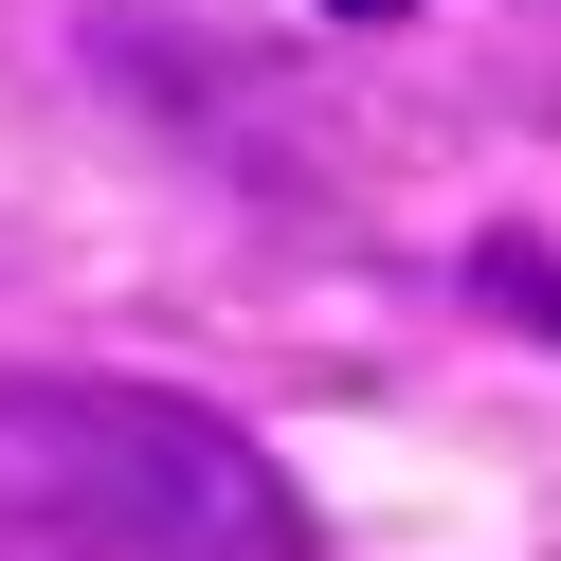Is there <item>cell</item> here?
<instances>
[{"mask_svg": "<svg viewBox=\"0 0 561 561\" xmlns=\"http://www.w3.org/2000/svg\"><path fill=\"white\" fill-rule=\"evenodd\" d=\"M308 19H344V37H399V19H416V0H308Z\"/></svg>", "mask_w": 561, "mask_h": 561, "instance_id": "obj_3", "label": "cell"}, {"mask_svg": "<svg viewBox=\"0 0 561 561\" xmlns=\"http://www.w3.org/2000/svg\"><path fill=\"white\" fill-rule=\"evenodd\" d=\"M453 308H471V327H525V344H561V236H543V218H489L471 254H453Z\"/></svg>", "mask_w": 561, "mask_h": 561, "instance_id": "obj_2", "label": "cell"}, {"mask_svg": "<svg viewBox=\"0 0 561 561\" xmlns=\"http://www.w3.org/2000/svg\"><path fill=\"white\" fill-rule=\"evenodd\" d=\"M0 561H327V525L182 380L0 363Z\"/></svg>", "mask_w": 561, "mask_h": 561, "instance_id": "obj_1", "label": "cell"}]
</instances>
